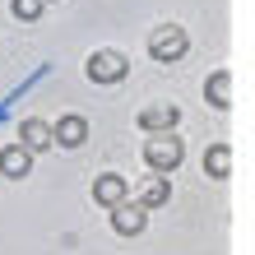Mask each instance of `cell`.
Returning <instances> with one entry per match:
<instances>
[{
    "instance_id": "obj_4",
    "label": "cell",
    "mask_w": 255,
    "mask_h": 255,
    "mask_svg": "<svg viewBox=\"0 0 255 255\" xmlns=\"http://www.w3.org/2000/svg\"><path fill=\"white\" fill-rule=\"evenodd\" d=\"M88 139V121L84 116H61L51 126V148H79Z\"/></svg>"
},
{
    "instance_id": "obj_3",
    "label": "cell",
    "mask_w": 255,
    "mask_h": 255,
    "mask_svg": "<svg viewBox=\"0 0 255 255\" xmlns=\"http://www.w3.org/2000/svg\"><path fill=\"white\" fill-rule=\"evenodd\" d=\"M148 51H153V61H181L186 56V33L176 23H162L153 37H148Z\"/></svg>"
},
{
    "instance_id": "obj_6",
    "label": "cell",
    "mask_w": 255,
    "mask_h": 255,
    "mask_svg": "<svg viewBox=\"0 0 255 255\" xmlns=\"http://www.w3.org/2000/svg\"><path fill=\"white\" fill-rule=\"evenodd\" d=\"M93 200L102 204V209H116V204H121V200H130V186L121 181V176H98V181H93Z\"/></svg>"
},
{
    "instance_id": "obj_11",
    "label": "cell",
    "mask_w": 255,
    "mask_h": 255,
    "mask_svg": "<svg viewBox=\"0 0 255 255\" xmlns=\"http://www.w3.org/2000/svg\"><path fill=\"white\" fill-rule=\"evenodd\" d=\"M204 172L214 176V181H223V176L232 172V148H228V144H214V148L204 153Z\"/></svg>"
},
{
    "instance_id": "obj_8",
    "label": "cell",
    "mask_w": 255,
    "mask_h": 255,
    "mask_svg": "<svg viewBox=\"0 0 255 255\" xmlns=\"http://www.w3.org/2000/svg\"><path fill=\"white\" fill-rule=\"evenodd\" d=\"M167 200H172V186H167V176H162V172H153V176L144 181V190H139V200H134V204H139V209H162Z\"/></svg>"
},
{
    "instance_id": "obj_12",
    "label": "cell",
    "mask_w": 255,
    "mask_h": 255,
    "mask_svg": "<svg viewBox=\"0 0 255 255\" xmlns=\"http://www.w3.org/2000/svg\"><path fill=\"white\" fill-rule=\"evenodd\" d=\"M204 93H209V102H214V107H228V102H232V74H228V70H218L214 79H209Z\"/></svg>"
},
{
    "instance_id": "obj_5",
    "label": "cell",
    "mask_w": 255,
    "mask_h": 255,
    "mask_svg": "<svg viewBox=\"0 0 255 255\" xmlns=\"http://www.w3.org/2000/svg\"><path fill=\"white\" fill-rule=\"evenodd\" d=\"M144 214H148V209H139L134 200H121V204L112 209V228L121 232V237H139L144 232Z\"/></svg>"
},
{
    "instance_id": "obj_7",
    "label": "cell",
    "mask_w": 255,
    "mask_h": 255,
    "mask_svg": "<svg viewBox=\"0 0 255 255\" xmlns=\"http://www.w3.org/2000/svg\"><path fill=\"white\" fill-rule=\"evenodd\" d=\"M19 144L28 148V153H37V148H51V126L42 121V116H28L23 130H19Z\"/></svg>"
},
{
    "instance_id": "obj_13",
    "label": "cell",
    "mask_w": 255,
    "mask_h": 255,
    "mask_svg": "<svg viewBox=\"0 0 255 255\" xmlns=\"http://www.w3.org/2000/svg\"><path fill=\"white\" fill-rule=\"evenodd\" d=\"M9 9H14V19L33 23V19H42V9H47V0H9Z\"/></svg>"
},
{
    "instance_id": "obj_2",
    "label": "cell",
    "mask_w": 255,
    "mask_h": 255,
    "mask_svg": "<svg viewBox=\"0 0 255 255\" xmlns=\"http://www.w3.org/2000/svg\"><path fill=\"white\" fill-rule=\"evenodd\" d=\"M130 74V61L121 51H93L88 56V79L93 84H116V79H126Z\"/></svg>"
},
{
    "instance_id": "obj_1",
    "label": "cell",
    "mask_w": 255,
    "mask_h": 255,
    "mask_svg": "<svg viewBox=\"0 0 255 255\" xmlns=\"http://www.w3.org/2000/svg\"><path fill=\"white\" fill-rule=\"evenodd\" d=\"M181 153H186V144L176 139L172 130H162V134H153V139L144 144V162H148L153 172H172L176 162H181Z\"/></svg>"
},
{
    "instance_id": "obj_9",
    "label": "cell",
    "mask_w": 255,
    "mask_h": 255,
    "mask_svg": "<svg viewBox=\"0 0 255 255\" xmlns=\"http://www.w3.org/2000/svg\"><path fill=\"white\" fill-rule=\"evenodd\" d=\"M28 167H33V153H28L23 144L0 148V172H5V176H28Z\"/></svg>"
},
{
    "instance_id": "obj_10",
    "label": "cell",
    "mask_w": 255,
    "mask_h": 255,
    "mask_svg": "<svg viewBox=\"0 0 255 255\" xmlns=\"http://www.w3.org/2000/svg\"><path fill=\"white\" fill-rule=\"evenodd\" d=\"M176 107H148V112H139V126L148 130V134H162V130H172L176 126Z\"/></svg>"
}]
</instances>
